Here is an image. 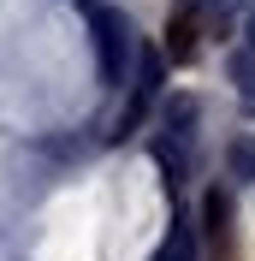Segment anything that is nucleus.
I'll return each mask as SVG.
<instances>
[{
	"label": "nucleus",
	"instance_id": "20e7f679",
	"mask_svg": "<svg viewBox=\"0 0 255 261\" xmlns=\"http://www.w3.org/2000/svg\"><path fill=\"white\" fill-rule=\"evenodd\" d=\"M232 172L238 178H255V143H232Z\"/></svg>",
	"mask_w": 255,
	"mask_h": 261
},
{
	"label": "nucleus",
	"instance_id": "7ed1b4c3",
	"mask_svg": "<svg viewBox=\"0 0 255 261\" xmlns=\"http://www.w3.org/2000/svg\"><path fill=\"white\" fill-rule=\"evenodd\" d=\"M202 220H208V238H214V249H220V244H225V220H232V196H225V190H208Z\"/></svg>",
	"mask_w": 255,
	"mask_h": 261
},
{
	"label": "nucleus",
	"instance_id": "39448f33",
	"mask_svg": "<svg viewBox=\"0 0 255 261\" xmlns=\"http://www.w3.org/2000/svg\"><path fill=\"white\" fill-rule=\"evenodd\" d=\"M155 261H190V238H184V231H178V238H172V244H166V249H160Z\"/></svg>",
	"mask_w": 255,
	"mask_h": 261
},
{
	"label": "nucleus",
	"instance_id": "423d86ee",
	"mask_svg": "<svg viewBox=\"0 0 255 261\" xmlns=\"http://www.w3.org/2000/svg\"><path fill=\"white\" fill-rule=\"evenodd\" d=\"M249 48H255V18H249Z\"/></svg>",
	"mask_w": 255,
	"mask_h": 261
},
{
	"label": "nucleus",
	"instance_id": "f03ea898",
	"mask_svg": "<svg viewBox=\"0 0 255 261\" xmlns=\"http://www.w3.org/2000/svg\"><path fill=\"white\" fill-rule=\"evenodd\" d=\"M155 89H160V60H155V54H143V77H137V101L125 107V119H119V130H131L137 119L148 113V101H155Z\"/></svg>",
	"mask_w": 255,
	"mask_h": 261
},
{
	"label": "nucleus",
	"instance_id": "f257e3e1",
	"mask_svg": "<svg viewBox=\"0 0 255 261\" xmlns=\"http://www.w3.org/2000/svg\"><path fill=\"white\" fill-rule=\"evenodd\" d=\"M89 24H95V48H101V83H125V60H131L125 18L107 6H89Z\"/></svg>",
	"mask_w": 255,
	"mask_h": 261
}]
</instances>
